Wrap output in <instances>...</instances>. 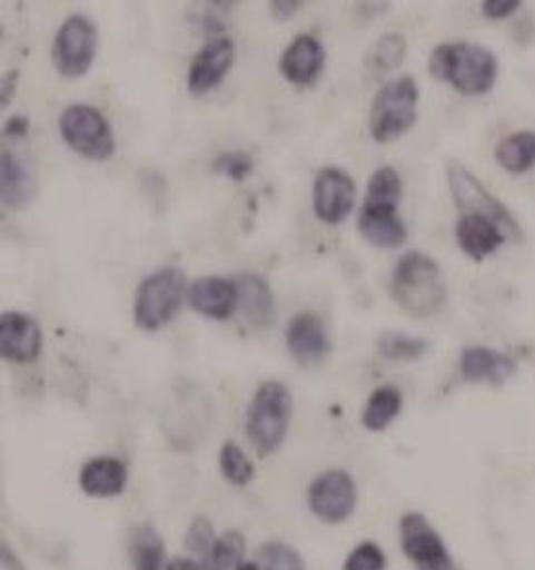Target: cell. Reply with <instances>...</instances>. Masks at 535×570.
Returning <instances> with one entry per match:
<instances>
[{
  "label": "cell",
  "mask_w": 535,
  "mask_h": 570,
  "mask_svg": "<svg viewBox=\"0 0 535 570\" xmlns=\"http://www.w3.org/2000/svg\"><path fill=\"white\" fill-rule=\"evenodd\" d=\"M237 570H262L257 563H242Z\"/></svg>",
  "instance_id": "obj_41"
},
{
  "label": "cell",
  "mask_w": 535,
  "mask_h": 570,
  "mask_svg": "<svg viewBox=\"0 0 535 570\" xmlns=\"http://www.w3.org/2000/svg\"><path fill=\"white\" fill-rule=\"evenodd\" d=\"M400 546L404 556L417 570L456 569L440 533L419 512H407L400 520Z\"/></svg>",
  "instance_id": "obj_9"
},
{
  "label": "cell",
  "mask_w": 535,
  "mask_h": 570,
  "mask_svg": "<svg viewBox=\"0 0 535 570\" xmlns=\"http://www.w3.org/2000/svg\"><path fill=\"white\" fill-rule=\"evenodd\" d=\"M522 2L518 0H485L482 2L483 14L491 20H505L508 16L521 10Z\"/></svg>",
  "instance_id": "obj_35"
},
{
  "label": "cell",
  "mask_w": 535,
  "mask_h": 570,
  "mask_svg": "<svg viewBox=\"0 0 535 570\" xmlns=\"http://www.w3.org/2000/svg\"><path fill=\"white\" fill-rule=\"evenodd\" d=\"M245 538L241 533L226 532L219 535L210 553L204 557L202 570H237L241 567L245 556Z\"/></svg>",
  "instance_id": "obj_29"
},
{
  "label": "cell",
  "mask_w": 535,
  "mask_h": 570,
  "mask_svg": "<svg viewBox=\"0 0 535 570\" xmlns=\"http://www.w3.org/2000/svg\"><path fill=\"white\" fill-rule=\"evenodd\" d=\"M129 483V470L119 458H91L80 470V488L86 495L111 499L121 495Z\"/></svg>",
  "instance_id": "obj_18"
},
{
  "label": "cell",
  "mask_w": 535,
  "mask_h": 570,
  "mask_svg": "<svg viewBox=\"0 0 535 570\" xmlns=\"http://www.w3.org/2000/svg\"><path fill=\"white\" fill-rule=\"evenodd\" d=\"M219 468L231 485L245 488L255 478V465L237 443L227 441L219 451Z\"/></svg>",
  "instance_id": "obj_30"
},
{
  "label": "cell",
  "mask_w": 535,
  "mask_h": 570,
  "mask_svg": "<svg viewBox=\"0 0 535 570\" xmlns=\"http://www.w3.org/2000/svg\"><path fill=\"white\" fill-rule=\"evenodd\" d=\"M402 198V179L394 167H378L377 171L370 175L367 185V196L363 206L369 208H386V210H398Z\"/></svg>",
  "instance_id": "obj_26"
},
{
  "label": "cell",
  "mask_w": 535,
  "mask_h": 570,
  "mask_svg": "<svg viewBox=\"0 0 535 570\" xmlns=\"http://www.w3.org/2000/svg\"><path fill=\"white\" fill-rule=\"evenodd\" d=\"M307 501L318 520L326 524H341L357 507V485L344 470H328L310 483Z\"/></svg>",
  "instance_id": "obj_10"
},
{
  "label": "cell",
  "mask_w": 535,
  "mask_h": 570,
  "mask_svg": "<svg viewBox=\"0 0 535 570\" xmlns=\"http://www.w3.org/2000/svg\"><path fill=\"white\" fill-rule=\"evenodd\" d=\"M294 410V399L279 381H266L258 386L247 410V435L258 456L278 451L287 435Z\"/></svg>",
  "instance_id": "obj_3"
},
{
  "label": "cell",
  "mask_w": 535,
  "mask_h": 570,
  "mask_svg": "<svg viewBox=\"0 0 535 570\" xmlns=\"http://www.w3.org/2000/svg\"><path fill=\"white\" fill-rule=\"evenodd\" d=\"M287 350L299 365H318L333 352V340L325 321L310 311H303L291 318L286 332Z\"/></svg>",
  "instance_id": "obj_12"
},
{
  "label": "cell",
  "mask_w": 535,
  "mask_h": 570,
  "mask_svg": "<svg viewBox=\"0 0 535 570\" xmlns=\"http://www.w3.org/2000/svg\"><path fill=\"white\" fill-rule=\"evenodd\" d=\"M252 158L245 151H224L214 161V171L226 175L227 179L242 183L252 173Z\"/></svg>",
  "instance_id": "obj_33"
},
{
  "label": "cell",
  "mask_w": 535,
  "mask_h": 570,
  "mask_svg": "<svg viewBox=\"0 0 535 570\" xmlns=\"http://www.w3.org/2000/svg\"><path fill=\"white\" fill-rule=\"evenodd\" d=\"M498 166L513 175H524L535 167V132L521 130L506 136L495 148Z\"/></svg>",
  "instance_id": "obj_23"
},
{
  "label": "cell",
  "mask_w": 535,
  "mask_h": 570,
  "mask_svg": "<svg viewBox=\"0 0 535 570\" xmlns=\"http://www.w3.org/2000/svg\"><path fill=\"white\" fill-rule=\"evenodd\" d=\"M2 561H4V567H7L8 570H23L22 564L18 563L14 553L8 551L7 546L2 548Z\"/></svg>",
  "instance_id": "obj_40"
},
{
  "label": "cell",
  "mask_w": 535,
  "mask_h": 570,
  "mask_svg": "<svg viewBox=\"0 0 535 570\" xmlns=\"http://www.w3.org/2000/svg\"><path fill=\"white\" fill-rule=\"evenodd\" d=\"M429 72L438 82L450 83L462 96L479 98L497 82L498 60L491 49L477 43H443L430 53Z\"/></svg>",
  "instance_id": "obj_1"
},
{
  "label": "cell",
  "mask_w": 535,
  "mask_h": 570,
  "mask_svg": "<svg viewBox=\"0 0 535 570\" xmlns=\"http://www.w3.org/2000/svg\"><path fill=\"white\" fill-rule=\"evenodd\" d=\"M460 373L474 384H503L516 373V361L485 345L466 347L462 352Z\"/></svg>",
  "instance_id": "obj_17"
},
{
  "label": "cell",
  "mask_w": 535,
  "mask_h": 570,
  "mask_svg": "<svg viewBox=\"0 0 535 570\" xmlns=\"http://www.w3.org/2000/svg\"><path fill=\"white\" fill-rule=\"evenodd\" d=\"M239 285V308L247 323L255 328H268L276 318V301L270 285L258 274H241L235 278Z\"/></svg>",
  "instance_id": "obj_20"
},
{
  "label": "cell",
  "mask_w": 535,
  "mask_h": 570,
  "mask_svg": "<svg viewBox=\"0 0 535 570\" xmlns=\"http://www.w3.org/2000/svg\"><path fill=\"white\" fill-rule=\"evenodd\" d=\"M235 60V43L231 39L216 38L198 51L189 67V91L204 96L214 90L226 78Z\"/></svg>",
  "instance_id": "obj_15"
},
{
  "label": "cell",
  "mask_w": 535,
  "mask_h": 570,
  "mask_svg": "<svg viewBox=\"0 0 535 570\" xmlns=\"http://www.w3.org/2000/svg\"><path fill=\"white\" fill-rule=\"evenodd\" d=\"M357 227L363 239L378 248H398L407 239V227L398 218V210L363 206Z\"/></svg>",
  "instance_id": "obj_22"
},
{
  "label": "cell",
  "mask_w": 535,
  "mask_h": 570,
  "mask_svg": "<svg viewBox=\"0 0 535 570\" xmlns=\"http://www.w3.org/2000/svg\"><path fill=\"white\" fill-rule=\"evenodd\" d=\"M355 204V183L344 169H320L313 185V206L320 222L338 226L351 214Z\"/></svg>",
  "instance_id": "obj_11"
},
{
  "label": "cell",
  "mask_w": 535,
  "mask_h": 570,
  "mask_svg": "<svg viewBox=\"0 0 535 570\" xmlns=\"http://www.w3.org/2000/svg\"><path fill=\"white\" fill-rule=\"evenodd\" d=\"M450 570H456V569H450Z\"/></svg>",
  "instance_id": "obj_42"
},
{
  "label": "cell",
  "mask_w": 535,
  "mask_h": 570,
  "mask_svg": "<svg viewBox=\"0 0 535 570\" xmlns=\"http://www.w3.org/2000/svg\"><path fill=\"white\" fill-rule=\"evenodd\" d=\"M430 344L425 338L412 336L406 332H383L377 340V350L385 360L390 361H417L429 352Z\"/></svg>",
  "instance_id": "obj_28"
},
{
  "label": "cell",
  "mask_w": 535,
  "mask_h": 570,
  "mask_svg": "<svg viewBox=\"0 0 535 570\" xmlns=\"http://www.w3.org/2000/svg\"><path fill=\"white\" fill-rule=\"evenodd\" d=\"M216 532L211 528L210 520L208 518L198 517L192 520L187 538H185V546L189 549L192 556L206 557L210 553V549L216 543Z\"/></svg>",
  "instance_id": "obj_34"
},
{
  "label": "cell",
  "mask_w": 535,
  "mask_h": 570,
  "mask_svg": "<svg viewBox=\"0 0 535 570\" xmlns=\"http://www.w3.org/2000/svg\"><path fill=\"white\" fill-rule=\"evenodd\" d=\"M166 570H202V567H198V563L187 557H175L167 563Z\"/></svg>",
  "instance_id": "obj_39"
},
{
  "label": "cell",
  "mask_w": 535,
  "mask_h": 570,
  "mask_svg": "<svg viewBox=\"0 0 535 570\" xmlns=\"http://www.w3.org/2000/svg\"><path fill=\"white\" fill-rule=\"evenodd\" d=\"M59 128L65 142L82 158L106 161L115 154L113 128L96 107L83 104L67 107L59 119Z\"/></svg>",
  "instance_id": "obj_6"
},
{
  "label": "cell",
  "mask_w": 535,
  "mask_h": 570,
  "mask_svg": "<svg viewBox=\"0 0 535 570\" xmlns=\"http://www.w3.org/2000/svg\"><path fill=\"white\" fill-rule=\"evenodd\" d=\"M446 177H448V187L453 193L454 203L464 216H483V218L493 219L505 229L508 237H521V226L511 210L498 200L497 196L491 195L468 167L453 161L446 169Z\"/></svg>",
  "instance_id": "obj_7"
},
{
  "label": "cell",
  "mask_w": 535,
  "mask_h": 570,
  "mask_svg": "<svg viewBox=\"0 0 535 570\" xmlns=\"http://www.w3.org/2000/svg\"><path fill=\"white\" fill-rule=\"evenodd\" d=\"M419 88L412 76L386 83L370 106L369 130L377 142H393L406 135L417 120Z\"/></svg>",
  "instance_id": "obj_4"
},
{
  "label": "cell",
  "mask_w": 535,
  "mask_h": 570,
  "mask_svg": "<svg viewBox=\"0 0 535 570\" xmlns=\"http://www.w3.org/2000/svg\"><path fill=\"white\" fill-rule=\"evenodd\" d=\"M189 303L200 315L226 321L239 308V285L219 276L195 279L189 287Z\"/></svg>",
  "instance_id": "obj_16"
},
{
  "label": "cell",
  "mask_w": 535,
  "mask_h": 570,
  "mask_svg": "<svg viewBox=\"0 0 535 570\" xmlns=\"http://www.w3.org/2000/svg\"><path fill=\"white\" fill-rule=\"evenodd\" d=\"M506 239L508 235L505 229L483 216H462L456 224V240L462 253L475 263H482L483 258L493 255Z\"/></svg>",
  "instance_id": "obj_19"
},
{
  "label": "cell",
  "mask_w": 535,
  "mask_h": 570,
  "mask_svg": "<svg viewBox=\"0 0 535 570\" xmlns=\"http://www.w3.org/2000/svg\"><path fill=\"white\" fill-rule=\"evenodd\" d=\"M402 405H404V396L400 389H396L394 384L378 386L373 391L363 410V425L373 433L385 431L400 415Z\"/></svg>",
  "instance_id": "obj_24"
},
{
  "label": "cell",
  "mask_w": 535,
  "mask_h": 570,
  "mask_svg": "<svg viewBox=\"0 0 535 570\" xmlns=\"http://www.w3.org/2000/svg\"><path fill=\"white\" fill-rule=\"evenodd\" d=\"M43 334L33 316L26 313H4L0 316V353L12 363H31L39 357Z\"/></svg>",
  "instance_id": "obj_13"
},
{
  "label": "cell",
  "mask_w": 535,
  "mask_h": 570,
  "mask_svg": "<svg viewBox=\"0 0 535 570\" xmlns=\"http://www.w3.org/2000/svg\"><path fill=\"white\" fill-rule=\"evenodd\" d=\"M130 559L135 570H166V546L153 525L135 528L130 535Z\"/></svg>",
  "instance_id": "obj_25"
},
{
  "label": "cell",
  "mask_w": 535,
  "mask_h": 570,
  "mask_svg": "<svg viewBox=\"0 0 535 570\" xmlns=\"http://www.w3.org/2000/svg\"><path fill=\"white\" fill-rule=\"evenodd\" d=\"M28 128H30L28 119L16 115V117L8 119L7 127H4V136L7 138H22V136L28 135Z\"/></svg>",
  "instance_id": "obj_37"
},
{
  "label": "cell",
  "mask_w": 535,
  "mask_h": 570,
  "mask_svg": "<svg viewBox=\"0 0 535 570\" xmlns=\"http://www.w3.org/2000/svg\"><path fill=\"white\" fill-rule=\"evenodd\" d=\"M406 38L400 33H385L370 46L369 53L365 57V65L373 75H386L402 65L406 57Z\"/></svg>",
  "instance_id": "obj_27"
},
{
  "label": "cell",
  "mask_w": 535,
  "mask_h": 570,
  "mask_svg": "<svg viewBox=\"0 0 535 570\" xmlns=\"http://www.w3.org/2000/svg\"><path fill=\"white\" fill-rule=\"evenodd\" d=\"M98 28L88 16L72 14L61 23L53 41V65L65 78H80L98 53Z\"/></svg>",
  "instance_id": "obj_8"
},
{
  "label": "cell",
  "mask_w": 535,
  "mask_h": 570,
  "mask_svg": "<svg viewBox=\"0 0 535 570\" xmlns=\"http://www.w3.org/2000/svg\"><path fill=\"white\" fill-rule=\"evenodd\" d=\"M385 551L373 541H363L349 553L344 570H385Z\"/></svg>",
  "instance_id": "obj_32"
},
{
  "label": "cell",
  "mask_w": 535,
  "mask_h": 570,
  "mask_svg": "<svg viewBox=\"0 0 535 570\" xmlns=\"http://www.w3.org/2000/svg\"><path fill=\"white\" fill-rule=\"evenodd\" d=\"M325 46L310 33H301L287 46L279 59V72L287 82L310 88L318 82L325 68Z\"/></svg>",
  "instance_id": "obj_14"
},
{
  "label": "cell",
  "mask_w": 535,
  "mask_h": 570,
  "mask_svg": "<svg viewBox=\"0 0 535 570\" xmlns=\"http://www.w3.org/2000/svg\"><path fill=\"white\" fill-rule=\"evenodd\" d=\"M18 70L7 72L2 78V107H7L10 104V99L14 98L16 86H18Z\"/></svg>",
  "instance_id": "obj_38"
},
{
  "label": "cell",
  "mask_w": 535,
  "mask_h": 570,
  "mask_svg": "<svg viewBox=\"0 0 535 570\" xmlns=\"http://www.w3.org/2000/svg\"><path fill=\"white\" fill-rule=\"evenodd\" d=\"M303 7V2L297 0H278V2H270L271 14L278 20H289L295 12Z\"/></svg>",
  "instance_id": "obj_36"
},
{
  "label": "cell",
  "mask_w": 535,
  "mask_h": 570,
  "mask_svg": "<svg viewBox=\"0 0 535 570\" xmlns=\"http://www.w3.org/2000/svg\"><path fill=\"white\" fill-rule=\"evenodd\" d=\"M258 556L262 570H307L299 551L284 541H268L260 548Z\"/></svg>",
  "instance_id": "obj_31"
},
{
  "label": "cell",
  "mask_w": 535,
  "mask_h": 570,
  "mask_svg": "<svg viewBox=\"0 0 535 570\" xmlns=\"http://www.w3.org/2000/svg\"><path fill=\"white\" fill-rule=\"evenodd\" d=\"M0 193L10 210H23L36 198V179L22 159L10 150L0 158Z\"/></svg>",
  "instance_id": "obj_21"
},
{
  "label": "cell",
  "mask_w": 535,
  "mask_h": 570,
  "mask_svg": "<svg viewBox=\"0 0 535 570\" xmlns=\"http://www.w3.org/2000/svg\"><path fill=\"white\" fill-rule=\"evenodd\" d=\"M185 297V274L175 266L153 272L138 285L135 323L146 332H156L174 321Z\"/></svg>",
  "instance_id": "obj_5"
},
{
  "label": "cell",
  "mask_w": 535,
  "mask_h": 570,
  "mask_svg": "<svg viewBox=\"0 0 535 570\" xmlns=\"http://www.w3.org/2000/svg\"><path fill=\"white\" fill-rule=\"evenodd\" d=\"M390 293L407 315L430 316L445 305L446 287L443 272L435 258L425 253H406L393 272Z\"/></svg>",
  "instance_id": "obj_2"
}]
</instances>
